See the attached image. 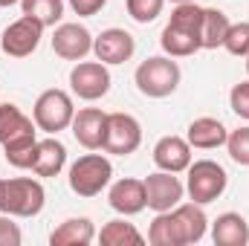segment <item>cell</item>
Wrapping results in <instances>:
<instances>
[{
	"mask_svg": "<svg viewBox=\"0 0 249 246\" xmlns=\"http://www.w3.org/2000/svg\"><path fill=\"white\" fill-rule=\"evenodd\" d=\"M96 238V229L87 217H70L64 220L58 229H53L50 235V244L53 246H87L93 244Z\"/></svg>",
	"mask_w": 249,
	"mask_h": 246,
	"instance_id": "cell-20",
	"label": "cell"
},
{
	"mask_svg": "<svg viewBox=\"0 0 249 246\" xmlns=\"http://www.w3.org/2000/svg\"><path fill=\"white\" fill-rule=\"evenodd\" d=\"M180 64L174 61L171 55H154V58H145V61L136 67L133 72V81H136V90L148 99H165L171 96L177 87H180Z\"/></svg>",
	"mask_w": 249,
	"mask_h": 246,
	"instance_id": "cell-2",
	"label": "cell"
},
{
	"mask_svg": "<svg viewBox=\"0 0 249 246\" xmlns=\"http://www.w3.org/2000/svg\"><path fill=\"white\" fill-rule=\"evenodd\" d=\"M20 9L44 26H55L64 18V0H20Z\"/></svg>",
	"mask_w": 249,
	"mask_h": 246,
	"instance_id": "cell-26",
	"label": "cell"
},
{
	"mask_svg": "<svg viewBox=\"0 0 249 246\" xmlns=\"http://www.w3.org/2000/svg\"><path fill=\"white\" fill-rule=\"evenodd\" d=\"M47 191L35 177L0 180V211L12 217H35L44 211Z\"/></svg>",
	"mask_w": 249,
	"mask_h": 246,
	"instance_id": "cell-1",
	"label": "cell"
},
{
	"mask_svg": "<svg viewBox=\"0 0 249 246\" xmlns=\"http://www.w3.org/2000/svg\"><path fill=\"white\" fill-rule=\"evenodd\" d=\"M72 116H75L72 99H70V93H64L58 87H50L35 99L32 122H35L38 130H44L50 136H58L61 130H67L72 124Z\"/></svg>",
	"mask_w": 249,
	"mask_h": 246,
	"instance_id": "cell-4",
	"label": "cell"
},
{
	"mask_svg": "<svg viewBox=\"0 0 249 246\" xmlns=\"http://www.w3.org/2000/svg\"><path fill=\"white\" fill-rule=\"evenodd\" d=\"M183 194H186V185L171 171H154L145 177V200H148V209L154 211H171L174 206L183 203Z\"/></svg>",
	"mask_w": 249,
	"mask_h": 246,
	"instance_id": "cell-9",
	"label": "cell"
},
{
	"mask_svg": "<svg viewBox=\"0 0 249 246\" xmlns=\"http://www.w3.org/2000/svg\"><path fill=\"white\" fill-rule=\"evenodd\" d=\"M229 107L235 110V116H241V119L249 122V81H241V84L232 87V93H229Z\"/></svg>",
	"mask_w": 249,
	"mask_h": 246,
	"instance_id": "cell-30",
	"label": "cell"
},
{
	"mask_svg": "<svg viewBox=\"0 0 249 246\" xmlns=\"http://www.w3.org/2000/svg\"><path fill=\"white\" fill-rule=\"evenodd\" d=\"M35 133V122L18 107V105H0V145H9L15 139L32 136Z\"/></svg>",
	"mask_w": 249,
	"mask_h": 246,
	"instance_id": "cell-19",
	"label": "cell"
},
{
	"mask_svg": "<svg viewBox=\"0 0 249 246\" xmlns=\"http://www.w3.org/2000/svg\"><path fill=\"white\" fill-rule=\"evenodd\" d=\"M229 18L220 9H203V23H200V47L203 50H217L226 41L229 32Z\"/></svg>",
	"mask_w": 249,
	"mask_h": 246,
	"instance_id": "cell-21",
	"label": "cell"
},
{
	"mask_svg": "<svg viewBox=\"0 0 249 246\" xmlns=\"http://www.w3.org/2000/svg\"><path fill=\"white\" fill-rule=\"evenodd\" d=\"M105 124H107V113L99 107H81L72 116V136L81 148L87 151H99L105 142Z\"/></svg>",
	"mask_w": 249,
	"mask_h": 246,
	"instance_id": "cell-13",
	"label": "cell"
},
{
	"mask_svg": "<svg viewBox=\"0 0 249 246\" xmlns=\"http://www.w3.org/2000/svg\"><path fill=\"white\" fill-rule=\"evenodd\" d=\"M124 6H127V15L136 23H151L162 15L165 0H124Z\"/></svg>",
	"mask_w": 249,
	"mask_h": 246,
	"instance_id": "cell-28",
	"label": "cell"
},
{
	"mask_svg": "<svg viewBox=\"0 0 249 246\" xmlns=\"http://www.w3.org/2000/svg\"><path fill=\"white\" fill-rule=\"evenodd\" d=\"M212 241L214 246H247L249 244V223L244 214L226 211L212 223Z\"/></svg>",
	"mask_w": 249,
	"mask_h": 246,
	"instance_id": "cell-17",
	"label": "cell"
},
{
	"mask_svg": "<svg viewBox=\"0 0 249 246\" xmlns=\"http://www.w3.org/2000/svg\"><path fill=\"white\" fill-rule=\"evenodd\" d=\"M226 151L232 157V162L238 165H247L249 168V124L247 127H238L226 136Z\"/></svg>",
	"mask_w": 249,
	"mask_h": 246,
	"instance_id": "cell-29",
	"label": "cell"
},
{
	"mask_svg": "<svg viewBox=\"0 0 249 246\" xmlns=\"http://www.w3.org/2000/svg\"><path fill=\"white\" fill-rule=\"evenodd\" d=\"M35 154H38V139H35V133H32V136H23V139H15V142H9V145H3L6 162H9L12 168H20V171L32 168Z\"/></svg>",
	"mask_w": 249,
	"mask_h": 246,
	"instance_id": "cell-25",
	"label": "cell"
},
{
	"mask_svg": "<svg viewBox=\"0 0 249 246\" xmlns=\"http://www.w3.org/2000/svg\"><path fill=\"white\" fill-rule=\"evenodd\" d=\"M44 23H38L35 18H29V15H23V18H18L15 23H9L6 29H3V35H0V50L9 55V58H26V55H32L35 50H38V44H41V38H44Z\"/></svg>",
	"mask_w": 249,
	"mask_h": 246,
	"instance_id": "cell-8",
	"label": "cell"
},
{
	"mask_svg": "<svg viewBox=\"0 0 249 246\" xmlns=\"http://www.w3.org/2000/svg\"><path fill=\"white\" fill-rule=\"evenodd\" d=\"M20 241H23V235H20V226L15 223V217L0 211V246H20Z\"/></svg>",
	"mask_w": 249,
	"mask_h": 246,
	"instance_id": "cell-31",
	"label": "cell"
},
{
	"mask_svg": "<svg viewBox=\"0 0 249 246\" xmlns=\"http://www.w3.org/2000/svg\"><path fill=\"white\" fill-rule=\"evenodd\" d=\"M247 75H249V55H247Z\"/></svg>",
	"mask_w": 249,
	"mask_h": 246,
	"instance_id": "cell-35",
	"label": "cell"
},
{
	"mask_svg": "<svg viewBox=\"0 0 249 246\" xmlns=\"http://www.w3.org/2000/svg\"><path fill=\"white\" fill-rule=\"evenodd\" d=\"M171 3H194V0H171Z\"/></svg>",
	"mask_w": 249,
	"mask_h": 246,
	"instance_id": "cell-34",
	"label": "cell"
},
{
	"mask_svg": "<svg viewBox=\"0 0 249 246\" xmlns=\"http://www.w3.org/2000/svg\"><path fill=\"white\" fill-rule=\"evenodd\" d=\"M107 0H70V9L78 15V18H93L105 9Z\"/></svg>",
	"mask_w": 249,
	"mask_h": 246,
	"instance_id": "cell-32",
	"label": "cell"
},
{
	"mask_svg": "<svg viewBox=\"0 0 249 246\" xmlns=\"http://www.w3.org/2000/svg\"><path fill=\"white\" fill-rule=\"evenodd\" d=\"M148 244L151 246H188L183 223L177 217V211H157V217L151 220L148 229Z\"/></svg>",
	"mask_w": 249,
	"mask_h": 246,
	"instance_id": "cell-16",
	"label": "cell"
},
{
	"mask_svg": "<svg viewBox=\"0 0 249 246\" xmlns=\"http://www.w3.org/2000/svg\"><path fill=\"white\" fill-rule=\"evenodd\" d=\"M107 203L113 211H119L124 217H133L139 211L148 209V200H145V180H133V177H124L116 180L107 191Z\"/></svg>",
	"mask_w": 249,
	"mask_h": 246,
	"instance_id": "cell-12",
	"label": "cell"
},
{
	"mask_svg": "<svg viewBox=\"0 0 249 246\" xmlns=\"http://www.w3.org/2000/svg\"><path fill=\"white\" fill-rule=\"evenodd\" d=\"M229 185V174L223 165H217L214 159H197L188 165V180H186V191L191 197V203L209 206L214 203Z\"/></svg>",
	"mask_w": 249,
	"mask_h": 246,
	"instance_id": "cell-5",
	"label": "cell"
},
{
	"mask_svg": "<svg viewBox=\"0 0 249 246\" xmlns=\"http://www.w3.org/2000/svg\"><path fill=\"white\" fill-rule=\"evenodd\" d=\"M174 211H177V217H180V223H183L188 246L200 244V241L206 238V229H209V217H206L203 206H200V203H180V206H174Z\"/></svg>",
	"mask_w": 249,
	"mask_h": 246,
	"instance_id": "cell-22",
	"label": "cell"
},
{
	"mask_svg": "<svg viewBox=\"0 0 249 246\" xmlns=\"http://www.w3.org/2000/svg\"><path fill=\"white\" fill-rule=\"evenodd\" d=\"M113 180V165L105 154H84L70 165V188L78 197H96Z\"/></svg>",
	"mask_w": 249,
	"mask_h": 246,
	"instance_id": "cell-3",
	"label": "cell"
},
{
	"mask_svg": "<svg viewBox=\"0 0 249 246\" xmlns=\"http://www.w3.org/2000/svg\"><path fill=\"white\" fill-rule=\"evenodd\" d=\"M99 241H102V246H142L145 244L142 232L133 223H127V220H110V223H105L102 232H99Z\"/></svg>",
	"mask_w": 249,
	"mask_h": 246,
	"instance_id": "cell-24",
	"label": "cell"
},
{
	"mask_svg": "<svg viewBox=\"0 0 249 246\" xmlns=\"http://www.w3.org/2000/svg\"><path fill=\"white\" fill-rule=\"evenodd\" d=\"M160 47H162L165 55H171V58H188V55H194V53L200 50V41H197L194 35L183 32V29L165 23L162 35H160Z\"/></svg>",
	"mask_w": 249,
	"mask_h": 246,
	"instance_id": "cell-23",
	"label": "cell"
},
{
	"mask_svg": "<svg viewBox=\"0 0 249 246\" xmlns=\"http://www.w3.org/2000/svg\"><path fill=\"white\" fill-rule=\"evenodd\" d=\"M226 136H229L226 124L220 122V119H214V116L194 119V122L188 124V133H186L188 145L191 148H200V151H214V148L226 145Z\"/></svg>",
	"mask_w": 249,
	"mask_h": 246,
	"instance_id": "cell-15",
	"label": "cell"
},
{
	"mask_svg": "<svg viewBox=\"0 0 249 246\" xmlns=\"http://www.w3.org/2000/svg\"><path fill=\"white\" fill-rule=\"evenodd\" d=\"M110 70L107 64L96 61H75V67L70 70V90L84 99V102H96L102 96L110 93Z\"/></svg>",
	"mask_w": 249,
	"mask_h": 246,
	"instance_id": "cell-7",
	"label": "cell"
},
{
	"mask_svg": "<svg viewBox=\"0 0 249 246\" xmlns=\"http://www.w3.org/2000/svg\"><path fill=\"white\" fill-rule=\"evenodd\" d=\"M15 3H20V0H0V9H6V6H15Z\"/></svg>",
	"mask_w": 249,
	"mask_h": 246,
	"instance_id": "cell-33",
	"label": "cell"
},
{
	"mask_svg": "<svg viewBox=\"0 0 249 246\" xmlns=\"http://www.w3.org/2000/svg\"><path fill=\"white\" fill-rule=\"evenodd\" d=\"M53 53L64 61H84L93 53V35L81 23H61L53 32Z\"/></svg>",
	"mask_w": 249,
	"mask_h": 246,
	"instance_id": "cell-10",
	"label": "cell"
},
{
	"mask_svg": "<svg viewBox=\"0 0 249 246\" xmlns=\"http://www.w3.org/2000/svg\"><path fill=\"white\" fill-rule=\"evenodd\" d=\"M93 53H96L99 61L107 64V67H113V64H124V61L133 58V53H136V41H133V35H130L127 29L113 26V29H105L99 38H93Z\"/></svg>",
	"mask_w": 249,
	"mask_h": 246,
	"instance_id": "cell-11",
	"label": "cell"
},
{
	"mask_svg": "<svg viewBox=\"0 0 249 246\" xmlns=\"http://www.w3.org/2000/svg\"><path fill=\"white\" fill-rule=\"evenodd\" d=\"M142 145V124L130 113H107L102 151L113 157H130Z\"/></svg>",
	"mask_w": 249,
	"mask_h": 246,
	"instance_id": "cell-6",
	"label": "cell"
},
{
	"mask_svg": "<svg viewBox=\"0 0 249 246\" xmlns=\"http://www.w3.org/2000/svg\"><path fill=\"white\" fill-rule=\"evenodd\" d=\"M64 165H67V148H64V142H58L55 136L41 139L35 162H32V171L38 177H58L64 171Z\"/></svg>",
	"mask_w": 249,
	"mask_h": 246,
	"instance_id": "cell-18",
	"label": "cell"
},
{
	"mask_svg": "<svg viewBox=\"0 0 249 246\" xmlns=\"http://www.w3.org/2000/svg\"><path fill=\"white\" fill-rule=\"evenodd\" d=\"M223 50H226L229 55L247 58L249 55V20H241V23H232V26H229L226 41H223Z\"/></svg>",
	"mask_w": 249,
	"mask_h": 246,
	"instance_id": "cell-27",
	"label": "cell"
},
{
	"mask_svg": "<svg viewBox=\"0 0 249 246\" xmlns=\"http://www.w3.org/2000/svg\"><path fill=\"white\" fill-rule=\"evenodd\" d=\"M154 165L160 171H171V174L188 171V165H191V145H188V139H183V136H162L154 145Z\"/></svg>",
	"mask_w": 249,
	"mask_h": 246,
	"instance_id": "cell-14",
	"label": "cell"
}]
</instances>
